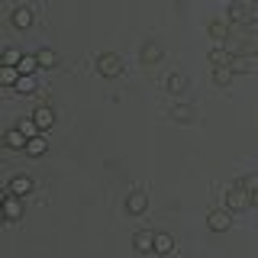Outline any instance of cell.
<instances>
[{"label": "cell", "instance_id": "cell-1", "mask_svg": "<svg viewBox=\"0 0 258 258\" xmlns=\"http://www.w3.org/2000/svg\"><path fill=\"white\" fill-rule=\"evenodd\" d=\"M97 71H100L103 78H119L123 75V58H119L116 52H103L100 58H97Z\"/></svg>", "mask_w": 258, "mask_h": 258}, {"label": "cell", "instance_id": "cell-2", "mask_svg": "<svg viewBox=\"0 0 258 258\" xmlns=\"http://www.w3.org/2000/svg\"><path fill=\"white\" fill-rule=\"evenodd\" d=\"M229 226H232L229 210H213V213H207V229L210 232H226Z\"/></svg>", "mask_w": 258, "mask_h": 258}, {"label": "cell", "instance_id": "cell-3", "mask_svg": "<svg viewBox=\"0 0 258 258\" xmlns=\"http://www.w3.org/2000/svg\"><path fill=\"white\" fill-rule=\"evenodd\" d=\"M10 23L20 32H26V29H32V23H36V16H32V10L29 7H16V10L10 13Z\"/></svg>", "mask_w": 258, "mask_h": 258}, {"label": "cell", "instance_id": "cell-4", "mask_svg": "<svg viewBox=\"0 0 258 258\" xmlns=\"http://www.w3.org/2000/svg\"><path fill=\"white\" fill-rule=\"evenodd\" d=\"M20 216H23V204H20V197L7 190V197H4V220L16 223V220H20Z\"/></svg>", "mask_w": 258, "mask_h": 258}, {"label": "cell", "instance_id": "cell-5", "mask_svg": "<svg viewBox=\"0 0 258 258\" xmlns=\"http://www.w3.org/2000/svg\"><path fill=\"white\" fill-rule=\"evenodd\" d=\"M245 207H248V190H242V187L226 190V210H245Z\"/></svg>", "mask_w": 258, "mask_h": 258}, {"label": "cell", "instance_id": "cell-6", "mask_svg": "<svg viewBox=\"0 0 258 258\" xmlns=\"http://www.w3.org/2000/svg\"><path fill=\"white\" fill-rule=\"evenodd\" d=\"M32 187H36V181H32L29 174H16L13 181L7 184V190H10V194H16V197H26V194H29Z\"/></svg>", "mask_w": 258, "mask_h": 258}, {"label": "cell", "instance_id": "cell-7", "mask_svg": "<svg viewBox=\"0 0 258 258\" xmlns=\"http://www.w3.org/2000/svg\"><path fill=\"white\" fill-rule=\"evenodd\" d=\"M4 142H7V149H16V152H26V142H29V136L23 133V129H7V136H4Z\"/></svg>", "mask_w": 258, "mask_h": 258}, {"label": "cell", "instance_id": "cell-8", "mask_svg": "<svg viewBox=\"0 0 258 258\" xmlns=\"http://www.w3.org/2000/svg\"><path fill=\"white\" fill-rule=\"evenodd\" d=\"M133 248H136V252H155V232H152V229H142V232H136V239H133Z\"/></svg>", "mask_w": 258, "mask_h": 258}, {"label": "cell", "instance_id": "cell-9", "mask_svg": "<svg viewBox=\"0 0 258 258\" xmlns=\"http://www.w3.org/2000/svg\"><path fill=\"white\" fill-rule=\"evenodd\" d=\"M32 116H36V123L42 126V133H45V129H52V126H55V110L48 107V103H39Z\"/></svg>", "mask_w": 258, "mask_h": 258}, {"label": "cell", "instance_id": "cell-10", "mask_svg": "<svg viewBox=\"0 0 258 258\" xmlns=\"http://www.w3.org/2000/svg\"><path fill=\"white\" fill-rule=\"evenodd\" d=\"M126 210H129L133 216H142L145 210H149V200H145V194H139V190L129 194V197H126Z\"/></svg>", "mask_w": 258, "mask_h": 258}, {"label": "cell", "instance_id": "cell-11", "mask_svg": "<svg viewBox=\"0 0 258 258\" xmlns=\"http://www.w3.org/2000/svg\"><path fill=\"white\" fill-rule=\"evenodd\" d=\"M139 58H142V64H155V61H161V45L149 39V42L142 45V55H139Z\"/></svg>", "mask_w": 258, "mask_h": 258}, {"label": "cell", "instance_id": "cell-12", "mask_svg": "<svg viewBox=\"0 0 258 258\" xmlns=\"http://www.w3.org/2000/svg\"><path fill=\"white\" fill-rule=\"evenodd\" d=\"M171 252H174L171 232H155V255H171Z\"/></svg>", "mask_w": 258, "mask_h": 258}, {"label": "cell", "instance_id": "cell-13", "mask_svg": "<svg viewBox=\"0 0 258 258\" xmlns=\"http://www.w3.org/2000/svg\"><path fill=\"white\" fill-rule=\"evenodd\" d=\"M45 149H48V139H45V133H42V136H32V139L26 142V155H32V158L45 155Z\"/></svg>", "mask_w": 258, "mask_h": 258}, {"label": "cell", "instance_id": "cell-14", "mask_svg": "<svg viewBox=\"0 0 258 258\" xmlns=\"http://www.w3.org/2000/svg\"><path fill=\"white\" fill-rule=\"evenodd\" d=\"M23 75H20V68H16V64H4V68H0V84L4 87H16V81H20Z\"/></svg>", "mask_w": 258, "mask_h": 258}, {"label": "cell", "instance_id": "cell-15", "mask_svg": "<svg viewBox=\"0 0 258 258\" xmlns=\"http://www.w3.org/2000/svg\"><path fill=\"white\" fill-rule=\"evenodd\" d=\"M16 68H20V75H36V68H42V64H39V55H23Z\"/></svg>", "mask_w": 258, "mask_h": 258}, {"label": "cell", "instance_id": "cell-16", "mask_svg": "<svg viewBox=\"0 0 258 258\" xmlns=\"http://www.w3.org/2000/svg\"><path fill=\"white\" fill-rule=\"evenodd\" d=\"M229 58H232V52L226 45H213V52H210V61L216 64V68H223V64H229Z\"/></svg>", "mask_w": 258, "mask_h": 258}, {"label": "cell", "instance_id": "cell-17", "mask_svg": "<svg viewBox=\"0 0 258 258\" xmlns=\"http://www.w3.org/2000/svg\"><path fill=\"white\" fill-rule=\"evenodd\" d=\"M16 129H23V133H26L29 139H32V136H42V126L36 123V116H23L20 123H16Z\"/></svg>", "mask_w": 258, "mask_h": 258}, {"label": "cell", "instance_id": "cell-18", "mask_svg": "<svg viewBox=\"0 0 258 258\" xmlns=\"http://www.w3.org/2000/svg\"><path fill=\"white\" fill-rule=\"evenodd\" d=\"M184 87H187V78H184L181 71H171V75H168V91H171V94H181Z\"/></svg>", "mask_w": 258, "mask_h": 258}, {"label": "cell", "instance_id": "cell-19", "mask_svg": "<svg viewBox=\"0 0 258 258\" xmlns=\"http://www.w3.org/2000/svg\"><path fill=\"white\" fill-rule=\"evenodd\" d=\"M210 36H213L216 42H223V39L229 36V26H226V20H213V23H210Z\"/></svg>", "mask_w": 258, "mask_h": 258}, {"label": "cell", "instance_id": "cell-20", "mask_svg": "<svg viewBox=\"0 0 258 258\" xmlns=\"http://www.w3.org/2000/svg\"><path fill=\"white\" fill-rule=\"evenodd\" d=\"M39 87V81H36V75H23L20 81H16V91L20 94H32Z\"/></svg>", "mask_w": 258, "mask_h": 258}, {"label": "cell", "instance_id": "cell-21", "mask_svg": "<svg viewBox=\"0 0 258 258\" xmlns=\"http://www.w3.org/2000/svg\"><path fill=\"white\" fill-rule=\"evenodd\" d=\"M213 81H216L220 87H226V84L232 81V68H229V64H223V68H216V71H213Z\"/></svg>", "mask_w": 258, "mask_h": 258}, {"label": "cell", "instance_id": "cell-22", "mask_svg": "<svg viewBox=\"0 0 258 258\" xmlns=\"http://www.w3.org/2000/svg\"><path fill=\"white\" fill-rule=\"evenodd\" d=\"M39 55V64H42V68H52V64H58V55L52 52V48H42V52H36Z\"/></svg>", "mask_w": 258, "mask_h": 258}, {"label": "cell", "instance_id": "cell-23", "mask_svg": "<svg viewBox=\"0 0 258 258\" xmlns=\"http://www.w3.org/2000/svg\"><path fill=\"white\" fill-rule=\"evenodd\" d=\"M229 68H232V75H242V71H248L252 64H248V58H242V55H232V58H229Z\"/></svg>", "mask_w": 258, "mask_h": 258}, {"label": "cell", "instance_id": "cell-24", "mask_svg": "<svg viewBox=\"0 0 258 258\" xmlns=\"http://www.w3.org/2000/svg\"><path fill=\"white\" fill-rule=\"evenodd\" d=\"M236 187H242V190H248V194H252V190L258 187V177H255V174H245V177H239V184H236Z\"/></svg>", "mask_w": 258, "mask_h": 258}, {"label": "cell", "instance_id": "cell-25", "mask_svg": "<svg viewBox=\"0 0 258 258\" xmlns=\"http://www.w3.org/2000/svg\"><path fill=\"white\" fill-rule=\"evenodd\" d=\"M20 58H23V55L16 52V48H4V64H16Z\"/></svg>", "mask_w": 258, "mask_h": 258}, {"label": "cell", "instance_id": "cell-26", "mask_svg": "<svg viewBox=\"0 0 258 258\" xmlns=\"http://www.w3.org/2000/svg\"><path fill=\"white\" fill-rule=\"evenodd\" d=\"M171 116H174V119H190V107H187V103H181V107L171 110Z\"/></svg>", "mask_w": 258, "mask_h": 258}, {"label": "cell", "instance_id": "cell-27", "mask_svg": "<svg viewBox=\"0 0 258 258\" xmlns=\"http://www.w3.org/2000/svg\"><path fill=\"white\" fill-rule=\"evenodd\" d=\"M242 16H245V13H242V7H232V10H229V20H242Z\"/></svg>", "mask_w": 258, "mask_h": 258}, {"label": "cell", "instance_id": "cell-28", "mask_svg": "<svg viewBox=\"0 0 258 258\" xmlns=\"http://www.w3.org/2000/svg\"><path fill=\"white\" fill-rule=\"evenodd\" d=\"M248 207H258V187H255L252 194H248Z\"/></svg>", "mask_w": 258, "mask_h": 258}]
</instances>
